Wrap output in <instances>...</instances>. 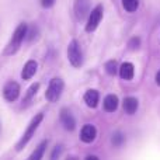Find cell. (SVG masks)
<instances>
[{
    "label": "cell",
    "instance_id": "cell-1",
    "mask_svg": "<svg viewBox=\"0 0 160 160\" xmlns=\"http://www.w3.org/2000/svg\"><path fill=\"white\" fill-rule=\"evenodd\" d=\"M27 31H28V25L25 24V22H20V24L17 25V28L14 30L8 44L6 45L4 51H3V55H6V56L14 55V53L20 49L22 41H24L25 37H27Z\"/></svg>",
    "mask_w": 160,
    "mask_h": 160
},
{
    "label": "cell",
    "instance_id": "cell-2",
    "mask_svg": "<svg viewBox=\"0 0 160 160\" xmlns=\"http://www.w3.org/2000/svg\"><path fill=\"white\" fill-rule=\"evenodd\" d=\"M42 119H44V114L39 112V114H37V115L30 121V124H28L27 129L24 131L22 136L20 138V141L17 142V145H16V150H17V152H21V150L24 149L25 145H27L28 142L31 141V138L35 135V132H37V129H38V127L41 125Z\"/></svg>",
    "mask_w": 160,
    "mask_h": 160
},
{
    "label": "cell",
    "instance_id": "cell-3",
    "mask_svg": "<svg viewBox=\"0 0 160 160\" xmlns=\"http://www.w3.org/2000/svg\"><path fill=\"white\" fill-rule=\"evenodd\" d=\"M63 88H65V83L61 78L51 79L47 91H45V98H47L49 102H56L59 98H61L62 93H63Z\"/></svg>",
    "mask_w": 160,
    "mask_h": 160
},
{
    "label": "cell",
    "instance_id": "cell-4",
    "mask_svg": "<svg viewBox=\"0 0 160 160\" xmlns=\"http://www.w3.org/2000/svg\"><path fill=\"white\" fill-rule=\"evenodd\" d=\"M68 59L73 68H80L83 65V52L76 39H72L68 45Z\"/></svg>",
    "mask_w": 160,
    "mask_h": 160
},
{
    "label": "cell",
    "instance_id": "cell-5",
    "mask_svg": "<svg viewBox=\"0 0 160 160\" xmlns=\"http://www.w3.org/2000/svg\"><path fill=\"white\" fill-rule=\"evenodd\" d=\"M102 14H104V7L101 4H97L93 10L90 11L87 17V22H86V31L87 32H93L97 27H98L100 21L102 20Z\"/></svg>",
    "mask_w": 160,
    "mask_h": 160
},
{
    "label": "cell",
    "instance_id": "cell-6",
    "mask_svg": "<svg viewBox=\"0 0 160 160\" xmlns=\"http://www.w3.org/2000/svg\"><path fill=\"white\" fill-rule=\"evenodd\" d=\"M20 91H21V88H20L18 83L10 80V82H7L4 84V87H3V97H4L8 102H13L18 98Z\"/></svg>",
    "mask_w": 160,
    "mask_h": 160
},
{
    "label": "cell",
    "instance_id": "cell-7",
    "mask_svg": "<svg viewBox=\"0 0 160 160\" xmlns=\"http://www.w3.org/2000/svg\"><path fill=\"white\" fill-rule=\"evenodd\" d=\"M61 122L62 125H63V128L66 131H75L76 128V119L75 117L72 115V112H70L68 108H62L61 110Z\"/></svg>",
    "mask_w": 160,
    "mask_h": 160
},
{
    "label": "cell",
    "instance_id": "cell-8",
    "mask_svg": "<svg viewBox=\"0 0 160 160\" xmlns=\"http://www.w3.org/2000/svg\"><path fill=\"white\" fill-rule=\"evenodd\" d=\"M75 13L78 20H84L90 14V0H76Z\"/></svg>",
    "mask_w": 160,
    "mask_h": 160
},
{
    "label": "cell",
    "instance_id": "cell-9",
    "mask_svg": "<svg viewBox=\"0 0 160 160\" xmlns=\"http://www.w3.org/2000/svg\"><path fill=\"white\" fill-rule=\"evenodd\" d=\"M96 136H97V129L94 125H90V124L83 125L82 131H80V139H82V142L91 143L96 139Z\"/></svg>",
    "mask_w": 160,
    "mask_h": 160
},
{
    "label": "cell",
    "instance_id": "cell-10",
    "mask_svg": "<svg viewBox=\"0 0 160 160\" xmlns=\"http://www.w3.org/2000/svg\"><path fill=\"white\" fill-rule=\"evenodd\" d=\"M37 69H38V63H37L35 61H32V59H30V61L24 65V68H22V70H21V79L22 80L32 79L34 75L37 73Z\"/></svg>",
    "mask_w": 160,
    "mask_h": 160
},
{
    "label": "cell",
    "instance_id": "cell-11",
    "mask_svg": "<svg viewBox=\"0 0 160 160\" xmlns=\"http://www.w3.org/2000/svg\"><path fill=\"white\" fill-rule=\"evenodd\" d=\"M84 102L87 107L90 108H96L97 105H98V101H100V94L97 90H94V88H90V90H87L84 93Z\"/></svg>",
    "mask_w": 160,
    "mask_h": 160
},
{
    "label": "cell",
    "instance_id": "cell-12",
    "mask_svg": "<svg viewBox=\"0 0 160 160\" xmlns=\"http://www.w3.org/2000/svg\"><path fill=\"white\" fill-rule=\"evenodd\" d=\"M119 76L124 80H132L135 76V66H133L131 62H124V63L119 66Z\"/></svg>",
    "mask_w": 160,
    "mask_h": 160
},
{
    "label": "cell",
    "instance_id": "cell-13",
    "mask_svg": "<svg viewBox=\"0 0 160 160\" xmlns=\"http://www.w3.org/2000/svg\"><path fill=\"white\" fill-rule=\"evenodd\" d=\"M118 102H119V100L115 94H108L104 98V101H102V107H104V110L107 112H114L118 108Z\"/></svg>",
    "mask_w": 160,
    "mask_h": 160
},
{
    "label": "cell",
    "instance_id": "cell-14",
    "mask_svg": "<svg viewBox=\"0 0 160 160\" xmlns=\"http://www.w3.org/2000/svg\"><path fill=\"white\" fill-rule=\"evenodd\" d=\"M122 105H124V111L128 115H133L139 107V101L135 97H127V98L124 100V102H122Z\"/></svg>",
    "mask_w": 160,
    "mask_h": 160
},
{
    "label": "cell",
    "instance_id": "cell-15",
    "mask_svg": "<svg viewBox=\"0 0 160 160\" xmlns=\"http://www.w3.org/2000/svg\"><path fill=\"white\" fill-rule=\"evenodd\" d=\"M48 148V139H45V141H42L41 143L38 145V146L35 148V149L32 150V153H31L30 156H28L27 160H42L45 155V150H47Z\"/></svg>",
    "mask_w": 160,
    "mask_h": 160
},
{
    "label": "cell",
    "instance_id": "cell-16",
    "mask_svg": "<svg viewBox=\"0 0 160 160\" xmlns=\"http://www.w3.org/2000/svg\"><path fill=\"white\" fill-rule=\"evenodd\" d=\"M38 90H39V83H34V84H31L30 87H28L27 93H25L24 98H22V102H24V104L30 102L31 100H32V97L35 96L37 93H38Z\"/></svg>",
    "mask_w": 160,
    "mask_h": 160
},
{
    "label": "cell",
    "instance_id": "cell-17",
    "mask_svg": "<svg viewBox=\"0 0 160 160\" xmlns=\"http://www.w3.org/2000/svg\"><path fill=\"white\" fill-rule=\"evenodd\" d=\"M124 142H125V135L122 132L117 131V132L112 133V136H111V143H112V146L119 148L124 145Z\"/></svg>",
    "mask_w": 160,
    "mask_h": 160
},
{
    "label": "cell",
    "instance_id": "cell-18",
    "mask_svg": "<svg viewBox=\"0 0 160 160\" xmlns=\"http://www.w3.org/2000/svg\"><path fill=\"white\" fill-rule=\"evenodd\" d=\"M122 7L129 13H133L139 7V0H122Z\"/></svg>",
    "mask_w": 160,
    "mask_h": 160
},
{
    "label": "cell",
    "instance_id": "cell-19",
    "mask_svg": "<svg viewBox=\"0 0 160 160\" xmlns=\"http://www.w3.org/2000/svg\"><path fill=\"white\" fill-rule=\"evenodd\" d=\"M105 70H107V73L108 75H111V76H115L117 73H118V70H119V68H118V63H117V61H108L107 63H105Z\"/></svg>",
    "mask_w": 160,
    "mask_h": 160
},
{
    "label": "cell",
    "instance_id": "cell-20",
    "mask_svg": "<svg viewBox=\"0 0 160 160\" xmlns=\"http://www.w3.org/2000/svg\"><path fill=\"white\" fill-rule=\"evenodd\" d=\"M38 37H39V30H38V27H37V25H32V27L28 28L27 37H25L28 41L32 42V41H35V39H38Z\"/></svg>",
    "mask_w": 160,
    "mask_h": 160
},
{
    "label": "cell",
    "instance_id": "cell-21",
    "mask_svg": "<svg viewBox=\"0 0 160 160\" xmlns=\"http://www.w3.org/2000/svg\"><path fill=\"white\" fill-rule=\"evenodd\" d=\"M62 152H63V146H62V145H56V146L53 148L52 153H51V159L49 160H59Z\"/></svg>",
    "mask_w": 160,
    "mask_h": 160
},
{
    "label": "cell",
    "instance_id": "cell-22",
    "mask_svg": "<svg viewBox=\"0 0 160 160\" xmlns=\"http://www.w3.org/2000/svg\"><path fill=\"white\" fill-rule=\"evenodd\" d=\"M128 47H129V49L136 51L141 47V38H139V37H132V38L129 39V42H128Z\"/></svg>",
    "mask_w": 160,
    "mask_h": 160
},
{
    "label": "cell",
    "instance_id": "cell-23",
    "mask_svg": "<svg viewBox=\"0 0 160 160\" xmlns=\"http://www.w3.org/2000/svg\"><path fill=\"white\" fill-rule=\"evenodd\" d=\"M39 2H41V6L44 8H51V7H53L56 0H39Z\"/></svg>",
    "mask_w": 160,
    "mask_h": 160
},
{
    "label": "cell",
    "instance_id": "cell-24",
    "mask_svg": "<svg viewBox=\"0 0 160 160\" xmlns=\"http://www.w3.org/2000/svg\"><path fill=\"white\" fill-rule=\"evenodd\" d=\"M155 80H156V84L160 86V70H159L158 73H156V78H155Z\"/></svg>",
    "mask_w": 160,
    "mask_h": 160
},
{
    "label": "cell",
    "instance_id": "cell-25",
    "mask_svg": "<svg viewBox=\"0 0 160 160\" xmlns=\"http://www.w3.org/2000/svg\"><path fill=\"white\" fill-rule=\"evenodd\" d=\"M84 160H98V158H97V156H94V155H88Z\"/></svg>",
    "mask_w": 160,
    "mask_h": 160
},
{
    "label": "cell",
    "instance_id": "cell-26",
    "mask_svg": "<svg viewBox=\"0 0 160 160\" xmlns=\"http://www.w3.org/2000/svg\"><path fill=\"white\" fill-rule=\"evenodd\" d=\"M66 160H79V159L76 158V156H69V158H68Z\"/></svg>",
    "mask_w": 160,
    "mask_h": 160
},
{
    "label": "cell",
    "instance_id": "cell-27",
    "mask_svg": "<svg viewBox=\"0 0 160 160\" xmlns=\"http://www.w3.org/2000/svg\"><path fill=\"white\" fill-rule=\"evenodd\" d=\"M0 131H2V125H0Z\"/></svg>",
    "mask_w": 160,
    "mask_h": 160
}]
</instances>
